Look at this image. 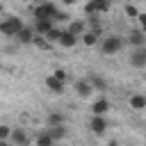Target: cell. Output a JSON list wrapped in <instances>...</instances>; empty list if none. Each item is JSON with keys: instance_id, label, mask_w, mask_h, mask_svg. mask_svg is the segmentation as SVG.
<instances>
[{"instance_id": "obj_2", "label": "cell", "mask_w": 146, "mask_h": 146, "mask_svg": "<svg viewBox=\"0 0 146 146\" xmlns=\"http://www.w3.org/2000/svg\"><path fill=\"white\" fill-rule=\"evenodd\" d=\"M21 27H23V21L16 18V16H9L7 21L0 23V34H5V36H16Z\"/></svg>"}, {"instance_id": "obj_31", "label": "cell", "mask_w": 146, "mask_h": 146, "mask_svg": "<svg viewBox=\"0 0 146 146\" xmlns=\"http://www.w3.org/2000/svg\"><path fill=\"white\" fill-rule=\"evenodd\" d=\"M0 146H11V144H9L7 139H0Z\"/></svg>"}, {"instance_id": "obj_8", "label": "cell", "mask_w": 146, "mask_h": 146, "mask_svg": "<svg viewBox=\"0 0 146 146\" xmlns=\"http://www.w3.org/2000/svg\"><path fill=\"white\" fill-rule=\"evenodd\" d=\"M46 87H48L52 94H64V82H59L55 75H48V78H46Z\"/></svg>"}, {"instance_id": "obj_26", "label": "cell", "mask_w": 146, "mask_h": 146, "mask_svg": "<svg viewBox=\"0 0 146 146\" xmlns=\"http://www.w3.org/2000/svg\"><path fill=\"white\" fill-rule=\"evenodd\" d=\"M9 135H11V128H9V125H2V123H0V139H7Z\"/></svg>"}, {"instance_id": "obj_13", "label": "cell", "mask_w": 146, "mask_h": 146, "mask_svg": "<svg viewBox=\"0 0 146 146\" xmlns=\"http://www.w3.org/2000/svg\"><path fill=\"white\" fill-rule=\"evenodd\" d=\"M59 43H62L64 48H73V46L78 43V36H75V34H71V32L66 30V32H62V36H59Z\"/></svg>"}, {"instance_id": "obj_5", "label": "cell", "mask_w": 146, "mask_h": 146, "mask_svg": "<svg viewBox=\"0 0 146 146\" xmlns=\"http://www.w3.org/2000/svg\"><path fill=\"white\" fill-rule=\"evenodd\" d=\"M130 64H132V66H137V68L146 66V46H139V48L130 55Z\"/></svg>"}, {"instance_id": "obj_3", "label": "cell", "mask_w": 146, "mask_h": 146, "mask_svg": "<svg viewBox=\"0 0 146 146\" xmlns=\"http://www.w3.org/2000/svg\"><path fill=\"white\" fill-rule=\"evenodd\" d=\"M121 48H123V39H121V36H105L103 43H100L103 55H114V52H119Z\"/></svg>"}, {"instance_id": "obj_18", "label": "cell", "mask_w": 146, "mask_h": 146, "mask_svg": "<svg viewBox=\"0 0 146 146\" xmlns=\"http://www.w3.org/2000/svg\"><path fill=\"white\" fill-rule=\"evenodd\" d=\"M43 36H46V39H48V41H50V43H52V41H59V36H62V30H59V27H55V25H52V27H50V30H48V32H46V34H43Z\"/></svg>"}, {"instance_id": "obj_14", "label": "cell", "mask_w": 146, "mask_h": 146, "mask_svg": "<svg viewBox=\"0 0 146 146\" xmlns=\"http://www.w3.org/2000/svg\"><path fill=\"white\" fill-rule=\"evenodd\" d=\"M130 107H132V110H146V96L132 94V96H130Z\"/></svg>"}, {"instance_id": "obj_34", "label": "cell", "mask_w": 146, "mask_h": 146, "mask_svg": "<svg viewBox=\"0 0 146 146\" xmlns=\"http://www.w3.org/2000/svg\"><path fill=\"white\" fill-rule=\"evenodd\" d=\"M141 32H144V34H146V25H144V27H141Z\"/></svg>"}, {"instance_id": "obj_28", "label": "cell", "mask_w": 146, "mask_h": 146, "mask_svg": "<svg viewBox=\"0 0 146 146\" xmlns=\"http://www.w3.org/2000/svg\"><path fill=\"white\" fill-rule=\"evenodd\" d=\"M52 21H68V16H66L64 11H59V9H57V14H55V18H52Z\"/></svg>"}, {"instance_id": "obj_23", "label": "cell", "mask_w": 146, "mask_h": 146, "mask_svg": "<svg viewBox=\"0 0 146 146\" xmlns=\"http://www.w3.org/2000/svg\"><path fill=\"white\" fill-rule=\"evenodd\" d=\"M94 5H96V11H110V0H94Z\"/></svg>"}, {"instance_id": "obj_32", "label": "cell", "mask_w": 146, "mask_h": 146, "mask_svg": "<svg viewBox=\"0 0 146 146\" xmlns=\"http://www.w3.org/2000/svg\"><path fill=\"white\" fill-rule=\"evenodd\" d=\"M62 2H64V5H73L75 0H62Z\"/></svg>"}, {"instance_id": "obj_20", "label": "cell", "mask_w": 146, "mask_h": 146, "mask_svg": "<svg viewBox=\"0 0 146 146\" xmlns=\"http://www.w3.org/2000/svg\"><path fill=\"white\" fill-rule=\"evenodd\" d=\"M68 32L75 34V36H82V32H84V23H80V21L71 23V25H68Z\"/></svg>"}, {"instance_id": "obj_9", "label": "cell", "mask_w": 146, "mask_h": 146, "mask_svg": "<svg viewBox=\"0 0 146 146\" xmlns=\"http://www.w3.org/2000/svg\"><path fill=\"white\" fill-rule=\"evenodd\" d=\"M75 91H78L82 98H87V96H91V94H94V87H91V82H89V80H80V82H75Z\"/></svg>"}, {"instance_id": "obj_16", "label": "cell", "mask_w": 146, "mask_h": 146, "mask_svg": "<svg viewBox=\"0 0 146 146\" xmlns=\"http://www.w3.org/2000/svg\"><path fill=\"white\" fill-rule=\"evenodd\" d=\"M32 43H34L36 48H41V50H48V48H50V41H48V39L43 36V34H34Z\"/></svg>"}, {"instance_id": "obj_30", "label": "cell", "mask_w": 146, "mask_h": 146, "mask_svg": "<svg viewBox=\"0 0 146 146\" xmlns=\"http://www.w3.org/2000/svg\"><path fill=\"white\" fill-rule=\"evenodd\" d=\"M107 146H119V141H116V139H112V141H107Z\"/></svg>"}, {"instance_id": "obj_4", "label": "cell", "mask_w": 146, "mask_h": 146, "mask_svg": "<svg viewBox=\"0 0 146 146\" xmlns=\"http://www.w3.org/2000/svg\"><path fill=\"white\" fill-rule=\"evenodd\" d=\"M89 128H91V132H94V135H103V132L110 128V123H107V119H105V116H98V114H94V116H91V123H89Z\"/></svg>"}, {"instance_id": "obj_22", "label": "cell", "mask_w": 146, "mask_h": 146, "mask_svg": "<svg viewBox=\"0 0 146 146\" xmlns=\"http://www.w3.org/2000/svg\"><path fill=\"white\" fill-rule=\"evenodd\" d=\"M62 123H64V116L62 114H57V112L48 114V125H62Z\"/></svg>"}, {"instance_id": "obj_12", "label": "cell", "mask_w": 146, "mask_h": 146, "mask_svg": "<svg viewBox=\"0 0 146 146\" xmlns=\"http://www.w3.org/2000/svg\"><path fill=\"white\" fill-rule=\"evenodd\" d=\"M128 41L132 43V46H146V34L141 32V30H135V32H130V36H128Z\"/></svg>"}, {"instance_id": "obj_6", "label": "cell", "mask_w": 146, "mask_h": 146, "mask_svg": "<svg viewBox=\"0 0 146 146\" xmlns=\"http://www.w3.org/2000/svg\"><path fill=\"white\" fill-rule=\"evenodd\" d=\"M110 107H112V105H110V100H107V98H98V100L91 105V112H94V114H98V116H105V114L110 112Z\"/></svg>"}, {"instance_id": "obj_27", "label": "cell", "mask_w": 146, "mask_h": 146, "mask_svg": "<svg viewBox=\"0 0 146 146\" xmlns=\"http://www.w3.org/2000/svg\"><path fill=\"white\" fill-rule=\"evenodd\" d=\"M84 11H87V14H89V16H94V14H96V5H94V0H91V2H87V5H84Z\"/></svg>"}, {"instance_id": "obj_10", "label": "cell", "mask_w": 146, "mask_h": 146, "mask_svg": "<svg viewBox=\"0 0 146 146\" xmlns=\"http://www.w3.org/2000/svg\"><path fill=\"white\" fill-rule=\"evenodd\" d=\"M55 141H59V139H64L66 137V128H64V123L62 125H48V130H46Z\"/></svg>"}, {"instance_id": "obj_33", "label": "cell", "mask_w": 146, "mask_h": 146, "mask_svg": "<svg viewBox=\"0 0 146 146\" xmlns=\"http://www.w3.org/2000/svg\"><path fill=\"white\" fill-rule=\"evenodd\" d=\"M2 9H5V7H2V2H0V14H2Z\"/></svg>"}, {"instance_id": "obj_11", "label": "cell", "mask_w": 146, "mask_h": 146, "mask_svg": "<svg viewBox=\"0 0 146 146\" xmlns=\"http://www.w3.org/2000/svg\"><path fill=\"white\" fill-rule=\"evenodd\" d=\"M11 144H16V146H27V135L21 130V128H16V130H11Z\"/></svg>"}, {"instance_id": "obj_29", "label": "cell", "mask_w": 146, "mask_h": 146, "mask_svg": "<svg viewBox=\"0 0 146 146\" xmlns=\"http://www.w3.org/2000/svg\"><path fill=\"white\" fill-rule=\"evenodd\" d=\"M137 18H139V23H141V27H144V25H146V14H139Z\"/></svg>"}, {"instance_id": "obj_1", "label": "cell", "mask_w": 146, "mask_h": 146, "mask_svg": "<svg viewBox=\"0 0 146 146\" xmlns=\"http://www.w3.org/2000/svg\"><path fill=\"white\" fill-rule=\"evenodd\" d=\"M57 14V7L52 2H43L34 7V21H52Z\"/></svg>"}, {"instance_id": "obj_17", "label": "cell", "mask_w": 146, "mask_h": 146, "mask_svg": "<svg viewBox=\"0 0 146 146\" xmlns=\"http://www.w3.org/2000/svg\"><path fill=\"white\" fill-rule=\"evenodd\" d=\"M36 146H55V139L48 132H41V135H36Z\"/></svg>"}, {"instance_id": "obj_19", "label": "cell", "mask_w": 146, "mask_h": 146, "mask_svg": "<svg viewBox=\"0 0 146 146\" xmlns=\"http://www.w3.org/2000/svg\"><path fill=\"white\" fill-rule=\"evenodd\" d=\"M89 82H91L94 91H96V89H98V91H105V87H107V84H105V80H103V78H98V75H91V78H89Z\"/></svg>"}, {"instance_id": "obj_25", "label": "cell", "mask_w": 146, "mask_h": 146, "mask_svg": "<svg viewBox=\"0 0 146 146\" xmlns=\"http://www.w3.org/2000/svg\"><path fill=\"white\" fill-rule=\"evenodd\" d=\"M125 14H128L130 18H137V16H139V11H137V7H132V5H125Z\"/></svg>"}, {"instance_id": "obj_15", "label": "cell", "mask_w": 146, "mask_h": 146, "mask_svg": "<svg viewBox=\"0 0 146 146\" xmlns=\"http://www.w3.org/2000/svg\"><path fill=\"white\" fill-rule=\"evenodd\" d=\"M52 25H55V21H34V32L36 34H46Z\"/></svg>"}, {"instance_id": "obj_7", "label": "cell", "mask_w": 146, "mask_h": 146, "mask_svg": "<svg viewBox=\"0 0 146 146\" xmlns=\"http://www.w3.org/2000/svg\"><path fill=\"white\" fill-rule=\"evenodd\" d=\"M34 34H36V32H34V27H25V25H23V27L18 30V34H16V39H18L21 43H32V39H34Z\"/></svg>"}, {"instance_id": "obj_21", "label": "cell", "mask_w": 146, "mask_h": 146, "mask_svg": "<svg viewBox=\"0 0 146 146\" xmlns=\"http://www.w3.org/2000/svg\"><path fill=\"white\" fill-rule=\"evenodd\" d=\"M82 43H84V46H96V43H98V34H96V32L82 34Z\"/></svg>"}, {"instance_id": "obj_24", "label": "cell", "mask_w": 146, "mask_h": 146, "mask_svg": "<svg viewBox=\"0 0 146 146\" xmlns=\"http://www.w3.org/2000/svg\"><path fill=\"white\" fill-rule=\"evenodd\" d=\"M52 75H55L59 82H66V80H68V75H66V71H64V68H55V73H52Z\"/></svg>"}]
</instances>
